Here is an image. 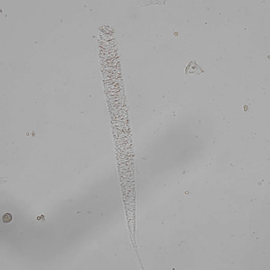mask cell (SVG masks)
Wrapping results in <instances>:
<instances>
[{
    "instance_id": "obj_1",
    "label": "cell",
    "mask_w": 270,
    "mask_h": 270,
    "mask_svg": "<svg viewBox=\"0 0 270 270\" xmlns=\"http://www.w3.org/2000/svg\"><path fill=\"white\" fill-rule=\"evenodd\" d=\"M12 216L9 213L5 214L2 217V220H3L4 222H10L12 221Z\"/></svg>"
}]
</instances>
